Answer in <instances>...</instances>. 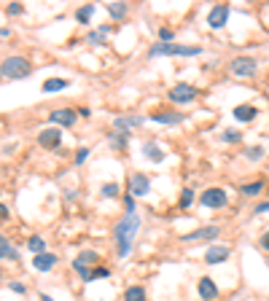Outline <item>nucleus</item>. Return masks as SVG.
<instances>
[{
    "label": "nucleus",
    "mask_w": 269,
    "mask_h": 301,
    "mask_svg": "<svg viewBox=\"0 0 269 301\" xmlns=\"http://www.w3.org/2000/svg\"><path fill=\"white\" fill-rule=\"evenodd\" d=\"M261 247H264V250H269V231L264 234V237H261Z\"/></svg>",
    "instance_id": "nucleus-38"
},
{
    "label": "nucleus",
    "mask_w": 269,
    "mask_h": 301,
    "mask_svg": "<svg viewBox=\"0 0 269 301\" xmlns=\"http://www.w3.org/2000/svg\"><path fill=\"white\" fill-rule=\"evenodd\" d=\"M202 46H183V43H156L148 49V57H199Z\"/></svg>",
    "instance_id": "nucleus-2"
},
{
    "label": "nucleus",
    "mask_w": 269,
    "mask_h": 301,
    "mask_svg": "<svg viewBox=\"0 0 269 301\" xmlns=\"http://www.w3.org/2000/svg\"><path fill=\"white\" fill-rule=\"evenodd\" d=\"M8 14H22V5H19V3H14V5H8Z\"/></svg>",
    "instance_id": "nucleus-37"
},
{
    "label": "nucleus",
    "mask_w": 269,
    "mask_h": 301,
    "mask_svg": "<svg viewBox=\"0 0 269 301\" xmlns=\"http://www.w3.org/2000/svg\"><path fill=\"white\" fill-rule=\"evenodd\" d=\"M0 70H3V78H11V81H19V78H27L32 73L30 59L24 57H8L0 62Z\"/></svg>",
    "instance_id": "nucleus-3"
},
{
    "label": "nucleus",
    "mask_w": 269,
    "mask_h": 301,
    "mask_svg": "<svg viewBox=\"0 0 269 301\" xmlns=\"http://www.w3.org/2000/svg\"><path fill=\"white\" fill-rule=\"evenodd\" d=\"M135 202H137V199L132 197V194H127V197H124V207H127V215H132V212H135Z\"/></svg>",
    "instance_id": "nucleus-31"
},
{
    "label": "nucleus",
    "mask_w": 269,
    "mask_h": 301,
    "mask_svg": "<svg viewBox=\"0 0 269 301\" xmlns=\"http://www.w3.org/2000/svg\"><path fill=\"white\" fill-rule=\"evenodd\" d=\"M226 202H229V194L224 189H215V186L199 194V204L210 207V210H221V207H226Z\"/></svg>",
    "instance_id": "nucleus-4"
},
{
    "label": "nucleus",
    "mask_w": 269,
    "mask_h": 301,
    "mask_svg": "<svg viewBox=\"0 0 269 301\" xmlns=\"http://www.w3.org/2000/svg\"><path fill=\"white\" fill-rule=\"evenodd\" d=\"M11 288H14L16 293H24V285H22V283H11Z\"/></svg>",
    "instance_id": "nucleus-39"
},
{
    "label": "nucleus",
    "mask_w": 269,
    "mask_h": 301,
    "mask_svg": "<svg viewBox=\"0 0 269 301\" xmlns=\"http://www.w3.org/2000/svg\"><path fill=\"white\" fill-rule=\"evenodd\" d=\"M110 145H113V148H124V145H127V137L124 135H110Z\"/></svg>",
    "instance_id": "nucleus-32"
},
{
    "label": "nucleus",
    "mask_w": 269,
    "mask_h": 301,
    "mask_svg": "<svg viewBox=\"0 0 269 301\" xmlns=\"http://www.w3.org/2000/svg\"><path fill=\"white\" fill-rule=\"evenodd\" d=\"M65 86H68V78H49V81L43 84V92L46 95H54V92H62Z\"/></svg>",
    "instance_id": "nucleus-21"
},
{
    "label": "nucleus",
    "mask_w": 269,
    "mask_h": 301,
    "mask_svg": "<svg viewBox=\"0 0 269 301\" xmlns=\"http://www.w3.org/2000/svg\"><path fill=\"white\" fill-rule=\"evenodd\" d=\"M221 137H224L226 143H240V140H242V135H240L237 129H226V132H224V135H221Z\"/></svg>",
    "instance_id": "nucleus-30"
},
{
    "label": "nucleus",
    "mask_w": 269,
    "mask_h": 301,
    "mask_svg": "<svg viewBox=\"0 0 269 301\" xmlns=\"http://www.w3.org/2000/svg\"><path fill=\"white\" fill-rule=\"evenodd\" d=\"M229 5L226 3H218V5H213L210 8V14H207V24H210V30H221V27H226V22H229Z\"/></svg>",
    "instance_id": "nucleus-7"
},
{
    "label": "nucleus",
    "mask_w": 269,
    "mask_h": 301,
    "mask_svg": "<svg viewBox=\"0 0 269 301\" xmlns=\"http://www.w3.org/2000/svg\"><path fill=\"white\" fill-rule=\"evenodd\" d=\"M0 78H3V70H0Z\"/></svg>",
    "instance_id": "nucleus-41"
},
{
    "label": "nucleus",
    "mask_w": 269,
    "mask_h": 301,
    "mask_svg": "<svg viewBox=\"0 0 269 301\" xmlns=\"http://www.w3.org/2000/svg\"><path fill=\"white\" fill-rule=\"evenodd\" d=\"M97 261H100L97 250H81V253L76 256L73 264H81V266H97Z\"/></svg>",
    "instance_id": "nucleus-18"
},
{
    "label": "nucleus",
    "mask_w": 269,
    "mask_h": 301,
    "mask_svg": "<svg viewBox=\"0 0 269 301\" xmlns=\"http://www.w3.org/2000/svg\"><path fill=\"white\" fill-rule=\"evenodd\" d=\"M264 191V183H251V186H242V194L245 197H256V194Z\"/></svg>",
    "instance_id": "nucleus-28"
},
{
    "label": "nucleus",
    "mask_w": 269,
    "mask_h": 301,
    "mask_svg": "<svg viewBox=\"0 0 269 301\" xmlns=\"http://www.w3.org/2000/svg\"><path fill=\"white\" fill-rule=\"evenodd\" d=\"M0 258H11V261H19V253H16V247L11 245V239H8V237H3V234H0Z\"/></svg>",
    "instance_id": "nucleus-17"
},
{
    "label": "nucleus",
    "mask_w": 269,
    "mask_h": 301,
    "mask_svg": "<svg viewBox=\"0 0 269 301\" xmlns=\"http://www.w3.org/2000/svg\"><path fill=\"white\" fill-rule=\"evenodd\" d=\"M94 8H97L94 3H87L84 8H78V11H76V19H78L81 24H89V19H91V14H94Z\"/></svg>",
    "instance_id": "nucleus-23"
},
{
    "label": "nucleus",
    "mask_w": 269,
    "mask_h": 301,
    "mask_svg": "<svg viewBox=\"0 0 269 301\" xmlns=\"http://www.w3.org/2000/svg\"><path fill=\"white\" fill-rule=\"evenodd\" d=\"M256 59L253 57H234L232 59V65H229V73L232 76H237V78H253L256 76Z\"/></svg>",
    "instance_id": "nucleus-5"
},
{
    "label": "nucleus",
    "mask_w": 269,
    "mask_h": 301,
    "mask_svg": "<svg viewBox=\"0 0 269 301\" xmlns=\"http://www.w3.org/2000/svg\"><path fill=\"white\" fill-rule=\"evenodd\" d=\"M143 153H146V159H148V162H156V164H159V162H165V159H167L165 148H162L159 143H154V140L143 145Z\"/></svg>",
    "instance_id": "nucleus-15"
},
{
    "label": "nucleus",
    "mask_w": 269,
    "mask_h": 301,
    "mask_svg": "<svg viewBox=\"0 0 269 301\" xmlns=\"http://www.w3.org/2000/svg\"><path fill=\"white\" fill-rule=\"evenodd\" d=\"M151 121H156V124H180L183 113H154Z\"/></svg>",
    "instance_id": "nucleus-19"
},
{
    "label": "nucleus",
    "mask_w": 269,
    "mask_h": 301,
    "mask_svg": "<svg viewBox=\"0 0 269 301\" xmlns=\"http://www.w3.org/2000/svg\"><path fill=\"white\" fill-rule=\"evenodd\" d=\"M140 231V218L135 215H124L116 226V250H119V258H127L129 250H132V242Z\"/></svg>",
    "instance_id": "nucleus-1"
},
{
    "label": "nucleus",
    "mask_w": 269,
    "mask_h": 301,
    "mask_svg": "<svg viewBox=\"0 0 269 301\" xmlns=\"http://www.w3.org/2000/svg\"><path fill=\"white\" fill-rule=\"evenodd\" d=\"M51 124L54 126H73L76 124V110L70 108H60V110H51Z\"/></svg>",
    "instance_id": "nucleus-12"
},
{
    "label": "nucleus",
    "mask_w": 269,
    "mask_h": 301,
    "mask_svg": "<svg viewBox=\"0 0 269 301\" xmlns=\"http://www.w3.org/2000/svg\"><path fill=\"white\" fill-rule=\"evenodd\" d=\"M3 220H8V207L0 204V223H3Z\"/></svg>",
    "instance_id": "nucleus-36"
},
{
    "label": "nucleus",
    "mask_w": 269,
    "mask_h": 301,
    "mask_svg": "<svg viewBox=\"0 0 269 301\" xmlns=\"http://www.w3.org/2000/svg\"><path fill=\"white\" fill-rule=\"evenodd\" d=\"M167 97L173 100V102H178V105H188V102L196 100V89L191 84H175L173 89L167 92Z\"/></svg>",
    "instance_id": "nucleus-6"
},
{
    "label": "nucleus",
    "mask_w": 269,
    "mask_h": 301,
    "mask_svg": "<svg viewBox=\"0 0 269 301\" xmlns=\"http://www.w3.org/2000/svg\"><path fill=\"white\" fill-rule=\"evenodd\" d=\"M151 189V180L148 175H143V172H135V175H129V194L137 199V197H146Z\"/></svg>",
    "instance_id": "nucleus-10"
},
{
    "label": "nucleus",
    "mask_w": 269,
    "mask_h": 301,
    "mask_svg": "<svg viewBox=\"0 0 269 301\" xmlns=\"http://www.w3.org/2000/svg\"><path fill=\"white\" fill-rule=\"evenodd\" d=\"M32 266L38 272H51L57 266V256L54 253H41V256H32Z\"/></svg>",
    "instance_id": "nucleus-14"
},
{
    "label": "nucleus",
    "mask_w": 269,
    "mask_h": 301,
    "mask_svg": "<svg viewBox=\"0 0 269 301\" xmlns=\"http://www.w3.org/2000/svg\"><path fill=\"white\" fill-rule=\"evenodd\" d=\"M173 41V30H159V43H170Z\"/></svg>",
    "instance_id": "nucleus-34"
},
{
    "label": "nucleus",
    "mask_w": 269,
    "mask_h": 301,
    "mask_svg": "<svg viewBox=\"0 0 269 301\" xmlns=\"http://www.w3.org/2000/svg\"><path fill=\"white\" fill-rule=\"evenodd\" d=\"M196 291H199V296L205 299V301H215V299H218V285H215L210 277H202L199 285H196Z\"/></svg>",
    "instance_id": "nucleus-13"
},
{
    "label": "nucleus",
    "mask_w": 269,
    "mask_h": 301,
    "mask_svg": "<svg viewBox=\"0 0 269 301\" xmlns=\"http://www.w3.org/2000/svg\"><path fill=\"white\" fill-rule=\"evenodd\" d=\"M38 143H41L43 148L54 151L57 145L62 143V132L57 129V126H46V129H41V132H38Z\"/></svg>",
    "instance_id": "nucleus-9"
},
{
    "label": "nucleus",
    "mask_w": 269,
    "mask_h": 301,
    "mask_svg": "<svg viewBox=\"0 0 269 301\" xmlns=\"http://www.w3.org/2000/svg\"><path fill=\"white\" fill-rule=\"evenodd\" d=\"M105 8H108V14L113 16V19H127V3H108L105 5Z\"/></svg>",
    "instance_id": "nucleus-22"
},
{
    "label": "nucleus",
    "mask_w": 269,
    "mask_h": 301,
    "mask_svg": "<svg viewBox=\"0 0 269 301\" xmlns=\"http://www.w3.org/2000/svg\"><path fill=\"white\" fill-rule=\"evenodd\" d=\"M41 301H54V299H51L49 293H41Z\"/></svg>",
    "instance_id": "nucleus-40"
},
{
    "label": "nucleus",
    "mask_w": 269,
    "mask_h": 301,
    "mask_svg": "<svg viewBox=\"0 0 269 301\" xmlns=\"http://www.w3.org/2000/svg\"><path fill=\"white\" fill-rule=\"evenodd\" d=\"M108 30L110 27H100V30H94V32H89V35H87V43H91V46H100L102 41H105V35H108Z\"/></svg>",
    "instance_id": "nucleus-25"
},
{
    "label": "nucleus",
    "mask_w": 269,
    "mask_h": 301,
    "mask_svg": "<svg viewBox=\"0 0 269 301\" xmlns=\"http://www.w3.org/2000/svg\"><path fill=\"white\" fill-rule=\"evenodd\" d=\"M232 113H234V118H237V121H253V118L259 116V110H256L253 105H237Z\"/></svg>",
    "instance_id": "nucleus-16"
},
{
    "label": "nucleus",
    "mask_w": 269,
    "mask_h": 301,
    "mask_svg": "<svg viewBox=\"0 0 269 301\" xmlns=\"http://www.w3.org/2000/svg\"><path fill=\"white\" fill-rule=\"evenodd\" d=\"M221 237V229L218 226H202V229H196V231H188V234H183V242L186 245H191V242H202V239H218Z\"/></svg>",
    "instance_id": "nucleus-8"
},
{
    "label": "nucleus",
    "mask_w": 269,
    "mask_h": 301,
    "mask_svg": "<svg viewBox=\"0 0 269 301\" xmlns=\"http://www.w3.org/2000/svg\"><path fill=\"white\" fill-rule=\"evenodd\" d=\"M229 256H232V250H229L226 245H213L205 250V264H210V266L224 264V261H229Z\"/></svg>",
    "instance_id": "nucleus-11"
},
{
    "label": "nucleus",
    "mask_w": 269,
    "mask_h": 301,
    "mask_svg": "<svg viewBox=\"0 0 269 301\" xmlns=\"http://www.w3.org/2000/svg\"><path fill=\"white\" fill-rule=\"evenodd\" d=\"M191 204H194V191L191 189H183V194H180V207H183V210H188Z\"/></svg>",
    "instance_id": "nucleus-27"
},
{
    "label": "nucleus",
    "mask_w": 269,
    "mask_h": 301,
    "mask_svg": "<svg viewBox=\"0 0 269 301\" xmlns=\"http://www.w3.org/2000/svg\"><path fill=\"white\" fill-rule=\"evenodd\" d=\"M119 194H121L119 183H105V186H102V197H105V199H116Z\"/></svg>",
    "instance_id": "nucleus-26"
},
{
    "label": "nucleus",
    "mask_w": 269,
    "mask_h": 301,
    "mask_svg": "<svg viewBox=\"0 0 269 301\" xmlns=\"http://www.w3.org/2000/svg\"><path fill=\"white\" fill-rule=\"evenodd\" d=\"M124 301H146V288L143 285H129L124 291Z\"/></svg>",
    "instance_id": "nucleus-20"
},
{
    "label": "nucleus",
    "mask_w": 269,
    "mask_h": 301,
    "mask_svg": "<svg viewBox=\"0 0 269 301\" xmlns=\"http://www.w3.org/2000/svg\"><path fill=\"white\" fill-rule=\"evenodd\" d=\"M89 159V148H78L76 151V164H84Z\"/></svg>",
    "instance_id": "nucleus-33"
},
{
    "label": "nucleus",
    "mask_w": 269,
    "mask_h": 301,
    "mask_svg": "<svg viewBox=\"0 0 269 301\" xmlns=\"http://www.w3.org/2000/svg\"><path fill=\"white\" fill-rule=\"evenodd\" d=\"M261 212H269V202H261V204H256V215H261Z\"/></svg>",
    "instance_id": "nucleus-35"
},
{
    "label": "nucleus",
    "mask_w": 269,
    "mask_h": 301,
    "mask_svg": "<svg viewBox=\"0 0 269 301\" xmlns=\"http://www.w3.org/2000/svg\"><path fill=\"white\" fill-rule=\"evenodd\" d=\"M245 156L251 159V162H259V159L264 156V148H261V145H253V148H248V151H245Z\"/></svg>",
    "instance_id": "nucleus-29"
},
{
    "label": "nucleus",
    "mask_w": 269,
    "mask_h": 301,
    "mask_svg": "<svg viewBox=\"0 0 269 301\" xmlns=\"http://www.w3.org/2000/svg\"><path fill=\"white\" fill-rule=\"evenodd\" d=\"M27 247L32 250V256H41V253H46V239L43 237H30Z\"/></svg>",
    "instance_id": "nucleus-24"
}]
</instances>
